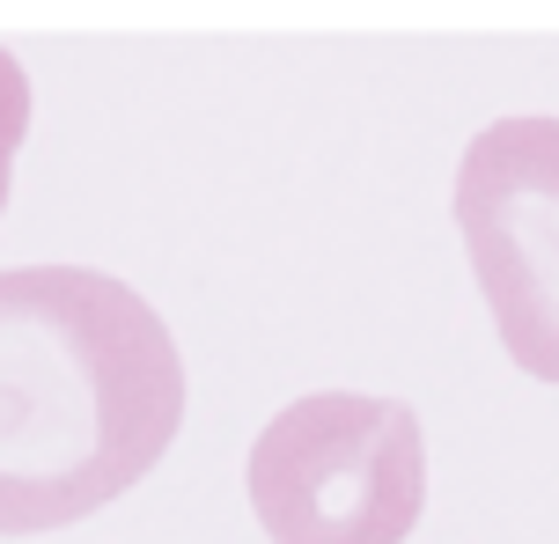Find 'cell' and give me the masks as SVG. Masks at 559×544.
I'll return each mask as SVG.
<instances>
[{
	"mask_svg": "<svg viewBox=\"0 0 559 544\" xmlns=\"http://www.w3.org/2000/svg\"><path fill=\"white\" fill-rule=\"evenodd\" d=\"M185 427L169 324L111 273H0V537H45L133 493Z\"/></svg>",
	"mask_w": 559,
	"mask_h": 544,
	"instance_id": "obj_1",
	"label": "cell"
},
{
	"mask_svg": "<svg viewBox=\"0 0 559 544\" xmlns=\"http://www.w3.org/2000/svg\"><path fill=\"white\" fill-rule=\"evenodd\" d=\"M243 486L273 544H405L427 500L419 412L361 390L295 398L251 442Z\"/></svg>",
	"mask_w": 559,
	"mask_h": 544,
	"instance_id": "obj_2",
	"label": "cell"
},
{
	"mask_svg": "<svg viewBox=\"0 0 559 544\" xmlns=\"http://www.w3.org/2000/svg\"><path fill=\"white\" fill-rule=\"evenodd\" d=\"M456 229L508 361L559 383V118H493L464 147Z\"/></svg>",
	"mask_w": 559,
	"mask_h": 544,
	"instance_id": "obj_3",
	"label": "cell"
},
{
	"mask_svg": "<svg viewBox=\"0 0 559 544\" xmlns=\"http://www.w3.org/2000/svg\"><path fill=\"white\" fill-rule=\"evenodd\" d=\"M23 133H29V74H23V59L0 45V206H8V170H15Z\"/></svg>",
	"mask_w": 559,
	"mask_h": 544,
	"instance_id": "obj_4",
	"label": "cell"
}]
</instances>
